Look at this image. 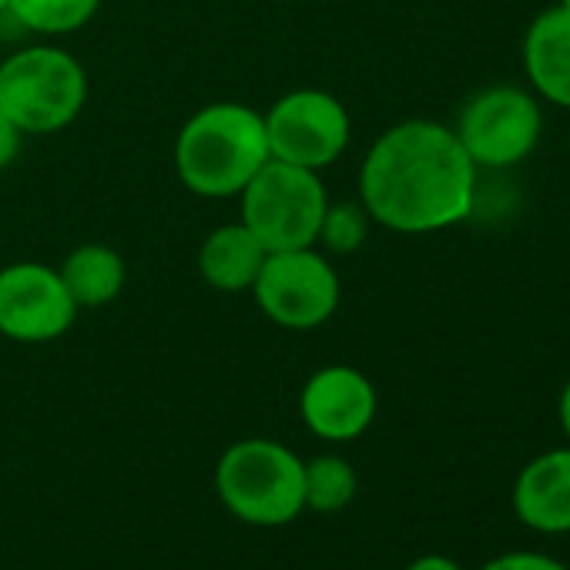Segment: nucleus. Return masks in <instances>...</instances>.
<instances>
[{"instance_id": "nucleus-1", "label": "nucleus", "mask_w": 570, "mask_h": 570, "mask_svg": "<svg viewBox=\"0 0 570 570\" xmlns=\"http://www.w3.org/2000/svg\"><path fill=\"white\" fill-rule=\"evenodd\" d=\"M360 191L380 225L406 235L440 232L473 212L476 165L446 125L403 121L370 148Z\"/></svg>"}, {"instance_id": "nucleus-2", "label": "nucleus", "mask_w": 570, "mask_h": 570, "mask_svg": "<svg viewBox=\"0 0 570 570\" xmlns=\"http://www.w3.org/2000/svg\"><path fill=\"white\" fill-rule=\"evenodd\" d=\"M265 161V118L245 105L202 108L181 128L175 148L181 181L202 198H225L242 191Z\"/></svg>"}, {"instance_id": "nucleus-3", "label": "nucleus", "mask_w": 570, "mask_h": 570, "mask_svg": "<svg viewBox=\"0 0 570 570\" xmlns=\"http://www.w3.org/2000/svg\"><path fill=\"white\" fill-rule=\"evenodd\" d=\"M306 463L275 440L232 443L215 466L218 500L232 517L252 527L293 523L306 510Z\"/></svg>"}, {"instance_id": "nucleus-4", "label": "nucleus", "mask_w": 570, "mask_h": 570, "mask_svg": "<svg viewBox=\"0 0 570 570\" xmlns=\"http://www.w3.org/2000/svg\"><path fill=\"white\" fill-rule=\"evenodd\" d=\"M326 188L313 168L268 158L242 188V225L265 252L309 248L326 218Z\"/></svg>"}, {"instance_id": "nucleus-5", "label": "nucleus", "mask_w": 570, "mask_h": 570, "mask_svg": "<svg viewBox=\"0 0 570 570\" xmlns=\"http://www.w3.org/2000/svg\"><path fill=\"white\" fill-rule=\"evenodd\" d=\"M88 98L85 68L58 48H28L0 68V111L21 131H58Z\"/></svg>"}, {"instance_id": "nucleus-6", "label": "nucleus", "mask_w": 570, "mask_h": 570, "mask_svg": "<svg viewBox=\"0 0 570 570\" xmlns=\"http://www.w3.org/2000/svg\"><path fill=\"white\" fill-rule=\"evenodd\" d=\"M543 115L530 91L497 85L473 95L456 121V138L476 168L520 165L540 141Z\"/></svg>"}, {"instance_id": "nucleus-7", "label": "nucleus", "mask_w": 570, "mask_h": 570, "mask_svg": "<svg viewBox=\"0 0 570 570\" xmlns=\"http://www.w3.org/2000/svg\"><path fill=\"white\" fill-rule=\"evenodd\" d=\"M252 285L262 313L285 330H316L340 306L333 265L309 248L268 252Z\"/></svg>"}, {"instance_id": "nucleus-8", "label": "nucleus", "mask_w": 570, "mask_h": 570, "mask_svg": "<svg viewBox=\"0 0 570 570\" xmlns=\"http://www.w3.org/2000/svg\"><path fill=\"white\" fill-rule=\"evenodd\" d=\"M265 141L268 158L316 171L343 155L350 141V115L326 91L285 95L265 115Z\"/></svg>"}, {"instance_id": "nucleus-9", "label": "nucleus", "mask_w": 570, "mask_h": 570, "mask_svg": "<svg viewBox=\"0 0 570 570\" xmlns=\"http://www.w3.org/2000/svg\"><path fill=\"white\" fill-rule=\"evenodd\" d=\"M75 299L68 296L61 272L18 262L0 272V333L18 343H48L75 323Z\"/></svg>"}, {"instance_id": "nucleus-10", "label": "nucleus", "mask_w": 570, "mask_h": 570, "mask_svg": "<svg viewBox=\"0 0 570 570\" xmlns=\"http://www.w3.org/2000/svg\"><path fill=\"white\" fill-rule=\"evenodd\" d=\"M299 410L316 436L346 443L370 430L376 416V390L353 366H326L303 386Z\"/></svg>"}, {"instance_id": "nucleus-11", "label": "nucleus", "mask_w": 570, "mask_h": 570, "mask_svg": "<svg viewBox=\"0 0 570 570\" xmlns=\"http://www.w3.org/2000/svg\"><path fill=\"white\" fill-rule=\"evenodd\" d=\"M513 513L533 533H570V446L547 450L517 473Z\"/></svg>"}, {"instance_id": "nucleus-12", "label": "nucleus", "mask_w": 570, "mask_h": 570, "mask_svg": "<svg viewBox=\"0 0 570 570\" xmlns=\"http://www.w3.org/2000/svg\"><path fill=\"white\" fill-rule=\"evenodd\" d=\"M523 71L537 95L570 108V14L543 11L523 38Z\"/></svg>"}, {"instance_id": "nucleus-13", "label": "nucleus", "mask_w": 570, "mask_h": 570, "mask_svg": "<svg viewBox=\"0 0 570 570\" xmlns=\"http://www.w3.org/2000/svg\"><path fill=\"white\" fill-rule=\"evenodd\" d=\"M265 255V245L245 225H222L205 238L198 265L208 285L225 293H238L255 282Z\"/></svg>"}, {"instance_id": "nucleus-14", "label": "nucleus", "mask_w": 570, "mask_h": 570, "mask_svg": "<svg viewBox=\"0 0 570 570\" xmlns=\"http://www.w3.org/2000/svg\"><path fill=\"white\" fill-rule=\"evenodd\" d=\"M61 282L75 306L98 309L118 299L125 285V262L108 245H81L68 255L61 268Z\"/></svg>"}, {"instance_id": "nucleus-15", "label": "nucleus", "mask_w": 570, "mask_h": 570, "mask_svg": "<svg viewBox=\"0 0 570 570\" xmlns=\"http://www.w3.org/2000/svg\"><path fill=\"white\" fill-rule=\"evenodd\" d=\"M356 470L343 456H316L306 463L303 473V493H306V510L316 513H340L353 503L356 497Z\"/></svg>"}, {"instance_id": "nucleus-16", "label": "nucleus", "mask_w": 570, "mask_h": 570, "mask_svg": "<svg viewBox=\"0 0 570 570\" xmlns=\"http://www.w3.org/2000/svg\"><path fill=\"white\" fill-rule=\"evenodd\" d=\"M8 11L38 35H68L91 21L98 0H11Z\"/></svg>"}, {"instance_id": "nucleus-17", "label": "nucleus", "mask_w": 570, "mask_h": 570, "mask_svg": "<svg viewBox=\"0 0 570 570\" xmlns=\"http://www.w3.org/2000/svg\"><path fill=\"white\" fill-rule=\"evenodd\" d=\"M366 228H370V212L360 208V205H353V202H343V205H336V208H326L320 238H323L333 252H353V248L363 245Z\"/></svg>"}, {"instance_id": "nucleus-18", "label": "nucleus", "mask_w": 570, "mask_h": 570, "mask_svg": "<svg viewBox=\"0 0 570 570\" xmlns=\"http://www.w3.org/2000/svg\"><path fill=\"white\" fill-rule=\"evenodd\" d=\"M480 570H567L557 557L537 553V550H510L493 560H487Z\"/></svg>"}, {"instance_id": "nucleus-19", "label": "nucleus", "mask_w": 570, "mask_h": 570, "mask_svg": "<svg viewBox=\"0 0 570 570\" xmlns=\"http://www.w3.org/2000/svg\"><path fill=\"white\" fill-rule=\"evenodd\" d=\"M18 148H21V128L0 111V168H8L18 158Z\"/></svg>"}, {"instance_id": "nucleus-20", "label": "nucleus", "mask_w": 570, "mask_h": 570, "mask_svg": "<svg viewBox=\"0 0 570 570\" xmlns=\"http://www.w3.org/2000/svg\"><path fill=\"white\" fill-rule=\"evenodd\" d=\"M403 570H463V567L453 557H446V553H423L413 563H406Z\"/></svg>"}, {"instance_id": "nucleus-21", "label": "nucleus", "mask_w": 570, "mask_h": 570, "mask_svg": "<svg viewBox=\"0 0 570 570\" xmlns=\"http://www.w3.org/2000/svg\"><path fill=\"white\" fill-rule=\"evenodd\" d=\"M557 413H560V430H563L567 446H570V380H567V386H563V393H560V406H557Z\"/></svg>"}, {"instance_id": "nucleus-22", "label": "nucleus", "mask_w": 570, "mask_h": 570, "mask_svg": "<svg viewBox=\"0 0 570 570\" xmlns=\"http://www.w3.org/2000/svg\"><path fill=\"white\" fill-rule=\"evenodd\" d=\"M8 8H11V0H0V14H4Z\"/></svg>"}, {"instance_id": "nucleus-23", "label": "nucleus", "mask_w": 570, "mask_h": 570, "mask_svg": "<svg viewBox=\"0 0 570 570\" xmlns=\"http://www.w3.org/2000/svg\"><path fill=\"white\" fill-rule=\"evenodd\" d=\"M560 8H563V11L570 14V0H560Z\"/></svg>"}, {"instance_id": "nucleus-24", "label": "nucleus", "mask_w": 570, "mask_h": 570, "mask_svg": "<svg viewBox=\"0 0 570 570\" xmlns=\"http://www.w3.org/2000/svg\"><path fill=\"white\" fill-rule=\"evenodd\" d=\"M567 145H570V138H567Z\"/></svg>"}]
</instances>
